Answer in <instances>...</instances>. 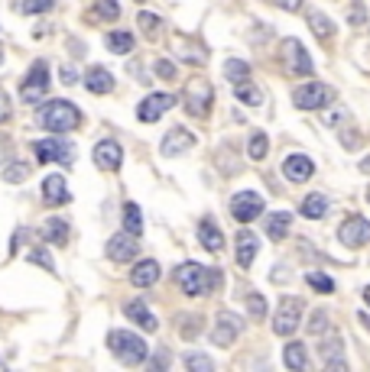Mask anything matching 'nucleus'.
<instances>
[{"mask_svg":"<svg viewBox=\"0 0 370 372\" xmlns=\"http://www.w3.org/2000/svg\"><path fill=\"white\" fill-rule=\"evenodd\" d=\"M328 327H332V321H328V311H312V317H309V324H305V330L312 337H322V334H328Z\"/></svg>","mask_w":370,"mask_h":372,"instance_id":"obj_36","label":"nucleus"},{"mask_svg":"<svg viewBox=\"0 0 370 372\" xmlns=\"http://www.w3.org/2000/svg\"><path fill=\"white\" fill-rule=\"evenodd\" d=\"M123 314L130 317L133 324L137 327H143V330H156V327H160V321H156V314H153L150 307H146V301H140V298H137V301H127V305H123Z\"/></svg>","mask_w":370,"mask_h":372,"instance_id":"obj_20","label":"nucleus"},{"mask_svg":"<svg viewBox=\"0 0 370 372\" xmlns=\"http://www.w3.org/2000/svg\"><path fill=\"white\" fill-rule=\"evenodd\" d=\"M247 307H250V314H254V317H263L266 314V305H263V298H260V295H256V291H247Z\"/></svg>","mask_w":370,"mask_h":372,"instance_id":"obj_44","label":"nucleus"},{"mask_svg":"<svg viewBox=\"0 0 370 372\" xmlns=\"http://www.w3.org/2000/svg\"><path fill=\"white\" fill-rule=\"evenodd\" d=\"M49 62L46 58H36L33 62V68L26 72V78H23V84H20V97H23V104H39L43 97L49 94Z\"/></svg>","mask_w":370,"mask_h":372,"instance_id":"obj_4","label":"nucleus"},{"mask_svg":"<svg viewBox=\"0 0 370 372\" xmlns=\"http://www.w3.org/2000/svg\"><path fill=\"white\" fill-rule=\"evenodd\" d=\"M299 321H302V301L293 298V295H286L283 301H279V307H276V314H273V330L279 337H289V334H295Z\"/></svg>","mask_w":370,"mask_h":372,"instance_id":"obj_7","label":"nucleus"},{"mask_svg":"<svg viewBox=\"0 0 370 372\" xmlns=\"http://www.w3.org/2000/svg\"><path fill=\"white\" fill-rule=\"evenodd\" d=\"M172 363V356H169V350H160V353L153 356L150 359V369H166V366Z\"/></svg>","mask_w":370,"mask_h":372,"instance_id":"obj_46","label":"nucleus"},{"mask_svg":"<svg viewBox=\"0 0 370 372\" xmlns=\"http://www.w3.org/2000/svg\"><path fill=\"white\" fill-rule=\"evenodd\" d=\"M234 243H238V266L240 269H250V262H254V256H256V246H260L256 236L250 230H240Z\"/></svg>","mask_w":370,"mask_h":372,"instance_id":"obj_23","label":"nucleus"},{"mask_svg":"<svg viewBox=\"0 0 370 372\" xmlns=\"http://www.w3.org/2000/svg\"><path fill=\"white\" fill-rule=\"evenodd\" d=\"M29 262H36V266H43V269H49V272H56V262H52V256H49V250H29V256H26Z\"/></svg>","mask_w":370,"mask_h":372,"instance_id":"obj_42","label":"nucleus"},{"mask_svg":"<svg viewBox=\"0 0 370 372\" xmlns=\"http://www.w3.org/2000/svg\"><path fill=\"white\" fill-rule=\"evenodd\" d=\"M36 123L49 133H68L82 127V111L72 101H49L39 107Z\"/></svg>","mask_w":370,"mask_h":372,"instance_id":"obj_2","label":"nucleus"},{"mask_svg":"<svg viewBox=\"0 0 370 372\" xmlns=\"http://www.w3.org/2000/svg\"><path fill=\"white\" fill-rule=\"evenodd\" d=\"M43 201H46L49 207H62L72 201V191H68V181L62 175H46V181H43Z\"/></svg>","mask_w":370,"mask_h":372,"instance_id":"obj_18","label":"nucleus"},{"mask_svg":"<svg viewBox=\"0 0 370 372\" xmlns=\"http://www.w3.org/2000/svg\"><path fill=\"white\" fill-rule=\"evenodd\" d=\"M33 152L43 165H72L75 162V146L68 140H36Z\"/></svg>","mask_w":370,"mask_h":372,"instance_id":"obj_5","label":"nucleus"},{"mask_svg":"<svg viewBox=\"0 0 370 372\" xmlns=\"http://www.w3.org/2000/svg\"><path fill=\"white\" fill-rule=\"evenodd\" d=\"M266 149H270V140H266L263 133H254V136H250V146H247L250 159H256V162H260V159L266 156Z\"/></svg>","mask_w":370,"mask_h":372,"instance_id":"obj_40","label":"nucleus"},{"mask_svg":"<svg viewBox=\"0 0 370 372\" xmlns=\"http://www.w3.org/2000/svg\"><path fill=\"white\" fill-rule=\"evenodd\" d=\"M325 214H328V197H325V195H318V191H315V195H309L302 201V217L318 220V217H325Z\"/></svg>","mask_w":370,"mask_h":372,"instance_id":"obj_29","label":"nucleus"},{"mask_svg":"<svg viewBox=\"0 0 370 372\" xmlns=\"http://www.w3.org/2000/svg\"><path fill=\"white\" fill-rule=\"evenodd\" d=\"M62 81H65V84H75L78 81V72H75V68H62Z\"/></svg>","mask_w":370,"mask_h":372,"instance_id":"obj_48","label":"nucleus"},{"mask_svg":"<svg viewBox=\"0 0 370 372\" xmlns=\"http://www.w3.org/2000/svg\"><path fill=\"white\" fill-rule=\"evenodd\" d=\"M309 29H312L318 39H332L334 36V23L318 10H309Z\"/></svg>","mask_w":370,"mask_h":372,"instance_id":"obj_31","label":"nucleus"},{"mask_svg":"<svg viewBox=\"0 0 370 372\" xmlns=\"http://www.w3.org/2000/svg\"><path fill=\"white\" fill-rule=\"evenodd\" d=\"M160 275H162L160 262H156V259H143V262H137V266L130 269V285H137V289H150V285H156V282H160Z\"/></svg>","mask_w":370,"mask_h":372,"instance_id":"obj_19","label":"nucleus"},{"mask_svg":"<svg viewBox=\"0 0 370 372\" xmlns=\"http://www.w3.org/2000/svg\"><path fill=\"white\" fill-rule=\"evenodd\" d=\"M332 88L322 81H309V84H299L293 91V104L299 111H322L325 104H332Z\"/></svg>","mask_w":370,"mask_h":372,"instance_id":"obj_6","label":"nucleus"},{"mask_svg":"<svg viewBox=\"0 0 370 372\" xmlns=\"http://www.w3.org/2000/svg\"><path fill=\"white\" fill-rule=\"evenodd\" d=\"M68 223L62 220V217H49L46 227H43V236H46V243H56V246H65L68 243Z\"/></svg>","mask_w":370,"mask_h":372,"instance_id":"obj_25","label":"nucleus"},{"mask_svg":"<svg viewBox=\"0 0 370 372\" xmlns=\"http://www.w3.org/2000/svg\"><path fill=\"white\" fill-rule=\"evenodd\" d=\"M283 175L293 181V185H302V181H309V178L315 175V162L309 156H302V152H295V156H289L283 162Z\"/></svg>","mask_w":370,"mask_h":372,"instance_id":"obj_17","label":"nucleus"},{"mask_svg":"<svg viewBox=\"0 0 370 372\" xmlns=\"http://www.w3.org/2000/svg\"><path fill=\"white\" fill-rule=\"evenodd\" d=\"M234 97H238V101H244L247 107H260V104H263V91H260L254 81H238Z\"/></svg>","mask_w":370,"mask_h":372,"instance_id":"obj_30","label":"nucleus"},{"mask_svg":"<svg viewBox=\"0 0 370 372\" xmlns=\"http://www.w3.org/2000/svg\"><path fill=\"white\" fill-rule=\"evenodd\" d=\"M137 252H140V243L127 230L107 240V259L111 262H130V259H137Z\"/></svg>","mask_w":370,"mask_h":372,"instance_id":"obj_13","label":"nucleus"},{"mask_svg":"<svg viewBox=\"0 0 370 372\" xmlns=\"http://www.w3.org/2000/svg\"><path fill=\"white\" fill-rule=\"evenodd\" d=\"M52 7H56V0H20L17 3L23 17H39V13H49Z\"/></svg>","mask_w":370,"mask_h":372,"instance_id":"obj_35","label":"nucleus"},{"mask_svg":"<svg viewBox=\"0 0 370 372\" xmlns=\"http://www.w3.org/2000/svg\"><path fill=\"white\" fill-rule=\"evenodd\" d=\"M289 223H293V214H286V211H276V214H270V217H266V236H270L273 243L286 240Z\"/></svg>","mask_w":370,"mask_h":372,"instance_id":"obj_24","label":"nucleus"},{"mask_svg":"<svg viewBox=\"0 0 370 372\" xmlns=\"http://www.w3.org/2000/svg\"><path fill=\"white\" fill-rule=\"evenodd\" d=\"M199 243H201V246H205L208 252H221V250H224V233H221L218 223L205 217V220L199 223Z\"/></svg>","mask_w":370,"mask_h":372,"instance_id":"obj_22","label":"nucleus"},{"mask_svg":"<svg viewBox=\"0 0 370 372\" xmlns=\"http://www.w3.org/2000/svg\"><path fill=\"white\" fill-rule=\"evenodd\" d=\"M244 330V321L238 314H231V311H221L215 317V330H211V343L215 346H231L238 340V334Z\"/></svg>","mask_w":370,"mask_h":372,"instance_id":"obj_11","label":"nucleus"},{"mask_svg":"<svg viewBox=\"0 0 370 372\" xmlns=\"http://www.w3.org/2000/svg\"><path fill=\"white\" fill-rule=\"evenodd\" d=\"M361 172H370V156H367V159H364V162H361Z\"/></svg>","mask_w":370,"mask_h":372,"instance_id":"obj_51","label":"nucleus"},{"mask_svg":"<svg viewBox=\"0 0 370 372\" xmlns=\"http://www.w3.org/2000/svg\"><path fill=\"white\" fill-rule=\"evenodd\" d=\"M10 97H7V91H3V88H0V123H7L10 120Z\"/></svg>","mask_w":370,"mask_h":372,"instance_id":"obj_47","label":"nucleus"},{"mask_svg":"<svg viewBox=\"0 0 370 372\" xmlns=\"http://www.w3.org/2000/svg\"><path fill=\"white\" fill-rule=\"evenodd\" d=\"M123 162V149L117 140H101L95 146V165L105 168V172H117Z\"/></svg>","mask_w":370,"mask_h":372,"instance_id":"obj_16","label":"nucleus"},{"mask_svg":"<svg viewBox=\"0 0 370 372\" xmlns=\"http://www.w3.org/2000/svg\"><path fill=\"white\" fill-rule=\"evenodd\" d=\"M260 214H263V197L256 195V191H238V195L231 197V217L234 220L250 223Z\"/></svg>","mask_w":370,"mask_h":372,"instance_id":"obj_9","label":"nucleus"},{"mask_svg":"<svg viewBox=\"0 0 370 372\" xmlns=\"http://www.w3.org/2000/svg\"><path fill=\"white\" fill-rule=\"evenodd\" d=\"M338 240H341L344 246H351V250H361V246H367V243H370V220L351 214L348 220L341 223V227H338Z\"/></svg>","mask_w":370,"mask_h":372,"instance_id":"obj_10","label":"nucleus"},{"mask_svg":"<svg viewBox=\"0 0 370 372\" xmlns=\"http://www.w3.org/2000/svg\"><path fill=\"white\" fill-rule=\"evenodd\" d=\"M305 282H309L315 291H325V295H328V291H334V282L328 279L325 272H309V275H305Z\"/></svg>","mask_w":370,"mask_h":372,"instance_id":"obj_41","label":"nucleus"},{"mask_svg":"<svg viewBox=\"0 0 370 372\" xmlns=\"http://www.w3.org/2000/svg\"><path fill=\"white\" fill-rule=\"evenodd\" d=\"M169 107H176V94H150V97H143L140 107H137V117H140V123H156L162 117V113L169 111Z\"/></svg>","mask_w":370,"mask_h":372,"instance_id":"obj_12","label":"nucleus"},{"mask_svg":"<svg viewBox=\"0 0 370 372\" xmlns=\"http://www.w3.org/2000/svg\"><path fill=\"white\" fill-rule=\"evenodd\" d=\"M224 74H228L234 84L247 81V78H250V65H247V62H238V58H231L228 65H224Z\"/></svg>","mask_w":370,"mask_h":372,"instance_id":"obj_38","label":"nucleus"},{"mask_svg":"<svg viewBox=\"0 0 370 372\" xmlns=\"http://www.w3.org/2000/svg\"><path fill=\"white\" fill-rule=\"evenodd\" d=\"M364 301H367V305H370V285H367V289H364Z\"/></svg>","mask_w":370,"mask_h":372,"instance_id":"obj_52","label":"nucleus"},{"mask_svg":"<svg viewBox=\"0 0 370 372\" xmlns=\"http://www.w3.org/2000/svg\"><path fill=\"white\" fill-rule=\"evenodd\" d=\"M105 46L111 49V52H117V56H127V52H133L137 39H133L127 29H114V33H107L105 36Z\"/></svg>","mask_w":370,"mask_h":372,"instance_id":"obj_26","label":"nucleus"},{"mask_svg":"<svg viewBox=\"0 0 370 372\" xmlns=\"http://www.w3.org/2000/svg\"><path fill=\"white\" fill-rule=\"evenodd\" d=\"M85 88L91 94H111L114 91V74L107 72V68H101V65H91L88 74H85Z\"/></svg>","mask_w":370,"mask_h":372,"instance_id":"obj_21","label":"nucleus"},{"mask_svg":"<svg viewBox=\"0 0 370 372\" xmlns=\"http://www.w3.org/2000/svg\"><path fill=\"white\" fill-rule=\"evenodd\" d=\"M117 17H121V3H117V0H95V19L114 23Z\"/></svg>","mask_w":370,"mask_h":372,"instance_id":"obj_33","label":"nucleus"},{"mask_svg":"<svg viewBox=\"0 0 370 372\" xmlns=\"http://www.w3.org/2000/svg\"><path fill=\"white\" fill-rule=\"evenodd\" d=\"M176 282H179V289L189 298H201V295H208V291H218L224 275L218 269L199 266V262H182L179 269H176Z\"/></svg>","mask_w":370,"mask_h":372,"instance_id":"obj_1","label":"nucleus"},{"mask_svg":"<svg viewBox=\"0 0 370 372\" xmlns=\"http://www.w3.org/2000/svg\"><path fill=\"white\" fill-rule=\"evenodd\" d=\"M0 366H3V359H0Z\"/></svg>","mask_w":370,"mask_h":372,"instance_id":"obj_55","label":"nucleus"},{"mask_svg":"<svg viewBox=\"0 0 370 372\" xmlns=\"http://www.w3.org/2000/svg\"><path fill=\"white\" fill-rule=\"evenodd\" d=\"M0 65H3V46H0Z\"/></svg>","mask_w":370,"mask_h":372,"instance_id":"obj_53","label":"nucleus"},{"mask_svg":"<svg viewBox=\"0 0 370 372\" xmlns=\"http://www.w3.org/2000/svg\"><path fill=\"white\" fill-rule=\"evenodd\" d=\"M153 68H156V74H160L162 81H172V78H176V65H172L169 58H160Z\"/></svg>","mask_w":370,"mask_h":372,"instance_id":"obj_45","label":"nucleus"},{"mask_svg":"<svg viewBox=\"0 0 370 372\" xmlns=\"http://www.w3.org/2000/svg\"><path fill=\"white\" fill-rule=\"evenodd\" d=\"M137 23H140V29H143V33H146L150 39H160V33H162V19L156 17V13H150V10H140Z\"/></svg>","mask_w":370,"mask_h":372,"instance_id":"obj_34","label":"nucleus"},{"mask_svg":"<svg viewBox=\"0 0 370 372\" xmlns=\"http://www.w3.org/2000/svg\"><path fill=\"white\" fill-rule=\"evenodd\" d=\"M283 363L289 366V369H309V353H305V346L299 343V340H293V343H286L283 350Z\"/></svg>","mask_w":370,"mask_h":372,"instance_id":"obj_27","label":"nucleus"},{"mask_svg":"<svg viewBox=\"0 0 370 372\" xmlns=\"http://www.w3.org/2000/svg\"><path fill=\"white\" fill-rule=\"evenodd\" d=\"M107 350L121 359L123 366H143L146 356H150V346L140 334H130V330H111L107 334Z\"/></svg>","mask_w":370,"mask_h":372,"instance_id":"obj_3","label":"nucleus"},{"mask_svg":"<svg viewBox=\"0 0 370 372\" xmlns=\"http://www.w3.org/2000/svg\"><path fill=\"white\" fill-rule=\"evenodd\" d=\"M351 19H354V23H364V19H367V13H364V7H361V3H354V13H351Z\"/></svg>","mask_w":370,"mask_h":372,"instance_id":"obj_50","label":"nucleus"},{"mask_svg":"<svg viewBox=\"0 0 370 372\" xmlns=\"http://www.w3.org/2000/svg\"><path fill=\"white\" fill-rule=\"evenodd\" d=\"M318 353H322V363L332 366V369H344V356H341V340L338 337H332L328 343L318 346Z\"/></svg>","mask_w":370,"mask_h":372,"instance_id":"obj_28","label":"nucleus"},{"mask_svg":"<svg viewBox=\"0 0 370 372\" xmlns=\"http://www.w3.org/2000/svg\"><path fill=\"white\" fill-rule=\"evenodd\" d=\"M367 201H370V188H367Z\"/></svg>","mask_w":370,"mask_h":372,"instance_id":"obj_54","label":"nucleus"},{"mask_svg":"<svg viewBox=\"0 0 370 372\" xmlns=\"http://www.w3.org/2000/svg\"><path fill=\"white\" fill-rule=\"evenodd\" d=\"M29 172H33V168H29L26 162H10V165L3 168V178L17 185V181H26V178H29Z\"/></svg>","mask_w":370,"mask_h":372,"instance_id":"obj_39","label":"nucleus"},{"mask_svg":"<svg viewBox=\"0 0 370 372\" xmlns=\"http://www.w3.org/2000/svg\"><path fill=\"white\" fill-rule=\"evenodd\" d=\"M211 97H215L211 84L205 81V78H195V81H189V88H185V111H189L192 117H208Z\"/></svg>","mask_w":370,"mask_h":372,"instance_id":"obj_8","label":"nucleus"},{"mask_svg":"<svg viewBox=\"0 0 370 372\" xmlns=\"http://www.w3.org/2000/svg\"><path fill=\"white\" fill-rule=\"evenodd\" d=\"M123 230L133 233V236H140L143 233V214H140V207L133 204V201L123 204Z\"/></svg>","mask_w":370,"mask_h":372,"instance_id":"obj_32","label":"nucleus"},{"mask_svg":"<svg viewBox=\"0 0 370 372\" xmlns=\"http://www.w3.org/2000/svg\"><path fill=\"white\" fill-rule=\"evenodd\" d=\"M185 324H182V337L185 340H195V337L201 334V317H182Z\"/></svg>","mask_w":370,"mask_h":372,"instance_id":"obj_43","label":"nucleus"},{"mask_svg":"<svg viewBox=\"0 0 370 372\" xmlns=\"http://www.w3.org/2000/svg\"><path fill=\"white\" fill-rule=\"evenodd\" d=\"M283 58H286V68L293 74H312V58H309V52L302 49V42L299 39H286L283 42Z\"/></svg>","mask_w":370,"mask_h":372,"instance_id":"obj_14","label":"nucleus"},{"mask_svg":"<svg viewBox=\"0 0 370 372\" xmlns=\"http://www.w3.org/2000/svg\"><path fill=\"white\" fill-rule=\"evenodd\" d=\"M276 7H283V10H299V7H302V0H276Z\"/></svg>","mask_w":370,"mask_h":372,"instance_id":"obj_49","label":"nucleus"},{"mask_svg":"<svg viewBox=\"0 0 370 372\" xmlns=\"http://www.w3.org/2000/svg\"><path fill=\"white\" fill-rule=\"evenodd\" d=\"M192 146H195V136H192L185 127H172V130L162 136L160 152H162L166 159H172V156H179V152H189Z\"/></svg>","mask_w":370,"mask_h":372,"instance_id":"obj_15","label":"nucleus"},{"mask_svg":"<svg viewBox=\"0 0 370 372\" xmlns=\"http://www.w3.org/2000/svg\"><path fill=\"white\" fill-rule=\"evenodd\" d=\"M185 369H192V372H211L215 369V359L211 356H205V353H185Z\"/></svg>","mask_w":370,"mask_h":372,"instance_id":"obj_37","label":"nucleus"}]
</instances>
